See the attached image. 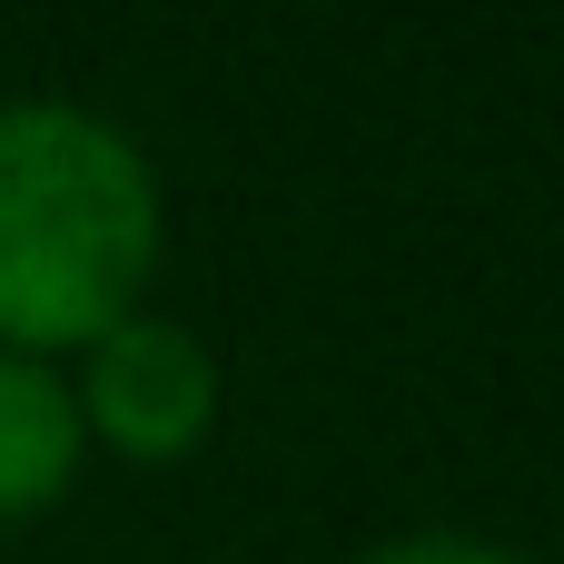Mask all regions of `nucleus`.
<instances>
[{
	"mask_svg": "<svg viewBox=\"0 0 564 564\" xmlns=\"http://www.w3.org/2000/svg\"><path fill=\"white\" fill-rule=\"evenodd\" d=\"M169 258V188L139 129L89 99H0V347L79 357L149 307Z\"/></svg>",
	"mask_w": 564,
	"mask_h": 564,
	"instance_id": "obj_1",
	"label": "nucleus"
},
{
	"mask_svg": "<svg viewBox=\"0 0 564 564\" xmlns=\"http://www.w3.org/2000/svg\"><path fill=\"white\" fill-rule=\"evenodd\" d=\"M69 406H79V436L99 456H119V466H188L218 436L228 377H218L198 327L139 307V317H119L109 337H89L69 357Z\"/></svg>",
	"mask_w": 564,
	"mask_h": 564,
	"instance_id": "obj_2",
	"label": "nucleus"
},
{
	"mask_svg": "<svg viewBox=\"0 0 564 564\" xmlns=\"http://www.w3.org/2000/svg\"><path fill=\"white\" fill-rule=\"evenodd\" d=\"M89 466V436H79V406H69V367H40V357H10L0 347V535L10 525H40Z\"/></svg>",
	"mask_w": 564,
	"mask_h": 564,
	"instance_id": "obj_3",
	"label": "nucleus"
},
{
	"mask_svg": "<svg viewBox=\"0 0 564 564\" xmlns=\"http://www.w3.org/2000/svg\"><path fill=\"white\" fill-rule=\"evenodd\" d=\"M347 564H525V555L496 545V535H466V525H416V535H377Z\"/></svg>",
	"mask_w": 564,
	"mask_h": 564,
	"instance_id": "obj_4",
	"label": "nucleus"
}]
</instances>
